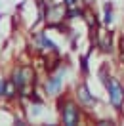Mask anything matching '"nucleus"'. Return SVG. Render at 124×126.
<instances>
[{
  "label": "nucleus",
  "mask_w": 124,
  "mask_h": 126,
  "mask_svg": "<svg viewBox=\"0 0 124 126\" xmlns=\"http://www.w3.org/2000/svg\"><path fill=\"white\" fill-rule=\"evenodd\" d=\"M17 88V99H27V95L34 88V79H36V71L29 63L23 65H14L8 77Z\"/></svg>",
  "instance_id": "f257e3e1"
},
{
  "label": "nucleus",
  "mask_w": 124,
  "mask_h": 126,
  "mask_svg": "<svg viewBox=\"0 0 124 126\" xmlns=\"http://www.w3.org/2000/svg\"><path fill=\"white\" fill-rule=\"evenodd\" d=\"M57 109H59V118L65 126H77L82 122V105L69 95H57Z\"/></svg>",
  "instance_id": "f03ea898"
},
{
  "label": "nucleus",
  "mask_w": 124,
  "mask_h": 126,
  "mask_svg": "<svg viewBox=\"0 0 124 126\" xmlns=\"http://www.w3.org/2000/svg\"><path fill=\"white\" fill-rule=\"evenodd\" d=\"M67 69H69V65H63L61 63L55 71L48 73V77L44 79V84H42V90H44V95H46V97H57V95L61 94Z\"/></svg>",
  "instance_id": "7ed1b4c3"
},
{
  "label": "nucleus",
  "mask_w": 124,
  "mask_h": 126,
  "mask_svg": "<svg viewBox=\"0 0 124 126\" xmlns=\"http://www.w3.org/2000/svg\"><path fill=\"white\" fill-rule=\"evenodd\" d=\"M103 79V84L107 88V94H109V103L115 111H120L124 109V86L115 79V77H107V75H101Z\"/></svg>",
  "instance_id": "20e7f679"
},
{
  "label": "nucleus",
  "mask_w": 124,
  "mask_h": 126,
  "mask_svg": "<svg viewBox=\"0 0 124 126\" xmlns=\"http://www.w3.org/2000/svg\"><path fill=\"white\" fill-rule=\"evenodd\" d=\"M75 99L82 105V109H92L93 105L97 103L95 95L90 92V88H88L86 82H78L77 84V88H75Z\"/></svg>",
  "instance_id": "39448f33"
},
{
  "label": "nucleus",
  "mask_w": 124,
  "mask_h": 126,
  "mask_svg": "<svg viewBox=\"0 0 124 126\" xmlns=\"http://www.w3.org/2000/svg\"><path fill=\"white\" fill-rule=\"evenodd\" d=\"M32 44H34V48H36L38 52H52V54H59L57 44H55L54 40L48 38V34H46L44 31H40V32H36V34H34Z\"/></svg>",
  "instance_id": "423d86ee"
},
{
  "label": "nucleus",
  "mask_w": 124,
  "mask_h": 126,
  "mask_svg": "<svg viewBox=\"0 0 124 126\" xmlns=\"http://www.w3.org/2000/svg\"><path fill=\"white\" fill-rule=\"evenodd\" d=\"M17 99V88L12 80L6 77V90H4V101H14Z\"/></svg>",
  "instance_id": "0eeeda50"
},
{
  "label": "nucleus",
  "mask_w": 124,
  "mask_h": 126,
  "mask_svg": "<svg viewBox=\"0 0 124 126\" xmlns=\"http://www.w3.org/2000/svg\"><path fill=\"white\" fill-rule=\"evenodd\" d=\"M97 46H99L103 52H111V50H113V38H111L109 32H107V34H103V36L97 40Z\"/></svg>",
  "instance_id": "6e6552de"
},
{
  "label": "nucleus",
  "mask_w": 124,
  "mask_h": 126,
  "mask_svg": "<svg viewBox=\"0 0 124 126\" xmlns=\"http://www.w3.org/2000/svg\"><path fill=\"white\" fill-rule=\"evenodd\" d=\"M103 23L105 25L113 23V4L111 2H105V6H103Z\"/></svg>",
  "instance_id": "1a4fd4ad"
},
{
  "label": "nucleus",
  "mask_w": 124,
  "mask_h": 126,
  "mask_svg": "<svg viewBox=\"0 0 124 126\" xmlns=\"http://www.w3.org/2000/svg\"><path fill=\"white\" fill-rule=\"evenodd\" d=\"M80 71H82V75H88V55H82L80 57Z\"/></svg>",
  "instance_id": "9d476101"
},
{
  "label": "nucleus",
  "mask_w": 124,
  "mask_h": 126,
  "mask_svg": "<svg viewBox=\"0 0 124 126\" xmlns=\"http://www.w3.org/2000/svg\"><path fill=\"white\" fill-rule=\"evenodd\" d=\"M4 90H6V79L0 77V101L4 99Z\"/></svg>",
  "instance_id": "9b49d317"
},
{
  "label": "nucleus",
  "mask_w": 124,
  "mask_h": 126,
  "mask_svg": "<svg viewBox=\"0 0 124 126\" xmlns=\"http://www.w3.org/2000/svg\"><path fill=\"white\" fill-rule=\"evenodd\" d=\"M61 2L67 6V8H73V6H77V4H78V0H61Z\"/></svg>",
  "instance_id": "f8f14e48"
},
{
  "label": "nucleus",
  "mask_w": 124,
  "mask_h": 126,
  "mask_svg": "<svg viewBox=\"0 0 124 126\" xmlns=\"http://www.w3.org/2000/svg\"><path fill=\"white\" fill-rule=\"evenodd\" d=\"M0 21H2V12H0Z\"/></svg>",
  "instance_id": "ddd939ff"
}]
</instances>
